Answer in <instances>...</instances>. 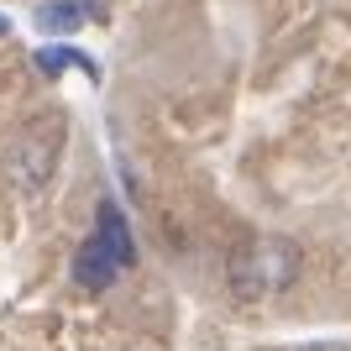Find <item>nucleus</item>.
I'll use <instances>...</instances> for the list:
<instances>
[{"instance_id":"nucleus-1","label":"nucleus","mask_w":351,"mask_h":351,"mask_svg":"<svg viewBox=\"0 0 351 351\" xmlns=\"http://www.w3.org/2000/svg\"><path fill=\"white\" fill-rule=\"evenodd\" d=\"M299 267H304V252L293 236H241L226 257V283L241 304H263V299H278L283 289H293L299 278Z\"/></svg>"},{"instance_id":"nucleus-2","label":"nucleus","mask_w":351,"mask_h":351,"mask_svg":"<svg viewBox=\"0 0 351 351\" xmlns=\"http://www.w3.org/2000/svg\"><path fill=\"white\" fill-rule=\"evenodd\" d=\"M126 267H136V241L126 231L121 205L116 199H100L95 205V236L73 252V283L89 289V293H105Z\"/></svg>"},{"instance_id":"nucleus-3","label":"nucleus","mask_w":351,"mask_h":351,"mask_svg":"<svg viewBox=\"0 0 351 351\" xmlns=\"http://www.w3.org/2000/svg\"><path fill=\"white\" fill-rule=\"evenodd\" d=\"M63 136H69L63 110H47V116L27 121V126L16 132V142L5 147V178H11L21 194L43 189L47 178H53V168H58V158H63Z\"/></svg>"},{"instance_id":"nucleus-4","label":"nucleus","mask_w":351,"mask_h":351,"mask_svg":"<svg viewBox=\"0 0 351 351\" xmlns=\"http://www.w3.org/2000/svg\"><path fill=\"white\" fill-rule=\"evenodd\" d=\"M89 16H100L95 0H47V5H37V27L43 32H73V27H84Z\"/></svg>"},{"instance_id":"nucleus-5","label":"nucleus","mask_w":351,"mask_h":351,"mask_svg":"<svg viewBox=\"0 0 351 351\" xmlns=\"http://www.w3.org/2000/svg\"><path fill=\"white\" fill-rule=\"evenodd\" d=\"M37 69L53 79V73H63V69H84V73H95V63H89L84 53H73V47H43V53H37Z\"/></svg>"},{"instance_id":"nucleus-6","label":"nucleus","mask_w":351,"mask_h":351,"mask_svg":"<svg viewBox=\"0 0 351 351\" xmlns=\"http://www.w3.org/2000/svg\"><path fill=\"white\" fill-rule=\"evenodd\" d=\"M299 351H351V346H341V341H315V346H299Z\"/></svg>"},{"instance_id":"nucleus-7","label":"nucleus","mask_w":351,"mask_h":351,"mask_svg":"<svg viewBox=\"0 0 351 351\" xmlns=\"http://www.w3.org/2000/svg\"><path fill=\"white\" fill-rule=\"evenodd\" d=\"M5 32H11V21H5V16H0V37H5Z\"/></svg>"}]
</instances>
